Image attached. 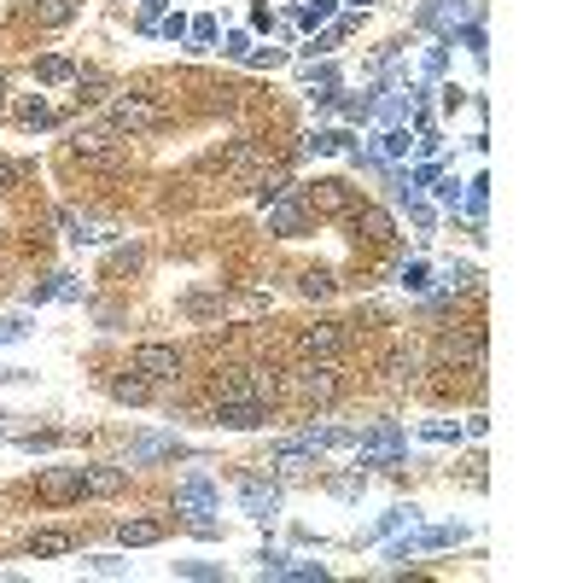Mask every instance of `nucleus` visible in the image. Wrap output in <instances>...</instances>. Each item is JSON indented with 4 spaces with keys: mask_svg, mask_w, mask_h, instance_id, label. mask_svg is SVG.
Here are the masks:
<instances>
[{
    "mask_svg": "<svg viewBox=\"0 0 583 583\" xmlns=\"http://www.w3.org/2000/svg\"><path fill=\"white\" fill-rule=\"evenodd\" d=\"M181 368H187V356H181L176 344H141V351H134V374L152 379V386H176Z\"/></svg>",
    "mask_w": 583,
    "mask_h": 583,
    "instance_id": "2",
    "label": "nucleus"
},
{
    "mask_svg": "<svg viewBox=\"0 0 583 583\" xmlns=\"http://www.w3.org/2000/svg\"><path fill=\"white\" fill-rule=\"evenodd\" d=\"M426 438H432V443H461V426H450V420H432Z\"/></svg>",
    "mask_w": 583,
    "mask_h": 583,
    "instance_id": "35",
    "label": "nucleus"
},
{
    "mask_svg": "<svg viewBox=\"0 0 583 583\" xmlns=\"http://www.w3.org/2000/svg\"><path fill=\"white\" fill-rule=\"evenodd\" d=\"M0 99H6V77H0Z\"/></svg>",
    "mask_w": 583,
    "mask_h": 583,
    "instance_id": "44",
    "label": "nucleus"
},
{
    "mask_svg": "<svg viewBox=\"0 0 583 583\" xmlns=\"http://www.w3.org/2000/svg\"><path fill=\"white\" fill-rule=\"evenodd\" d=\"M18 123H23V129H53V105H47V99H23Z\"/></svg>",
    "mask_w": 583,
    "mask_h": 583,
    "instance_id": "25",
    "label": "nucleus"
},
{
    "mask_svg": "<svg viewBox=\"0 0 583 583\" xmlns=\"http://www.w3.org/2000/svg\"><path fill=\"white\" fill-rule=\"evenodd\" d=\"M59 443H65V432H30L23 450H59Z\"/></svg>",
    "mask_w": 583,
    "mask_h": 583,
    "instance_id": "37",
    "label": "nucleus"
},
{
    "mask_svg": "<svg viewBox=\"0 0 583 583\" xmlns=\"http://www.w3.org/2000/svg\"><path fill=\"white\" fill-rule=\"evenodd\" d=\"M169 455H187V443L176 432H152V438H134L123 450V467H146V461H169Z\"/></svg>",
    "mask_w": 583,
    "mask_h": 583,
    "instance_id": "7",
    "label": "nucleus"
},
{
    "mask_svg": "<svg viewBox=\"0 0 583 583\" xmlns=\"http://www.w3.org/2000/svg\"><path fill=\"white\" fill-rule=\"evenodd\" d=\"M59 228H65V240H70V245H105V240H111L105 222L77 216V210H59Z\"/></svg>",
    "mask_w": 583,
    "mask_h": 583,
    "instance_id": "12",
    "label": "nucleus"
},
{
    "mask_svg": "<svg viewBox=\"0 0 583 583\" xmlns=\"http://www.w3.org/2000/svg\"><path fill=\"white\" fill-rule=\"evenodd\" d=\"M222 53H228V59H245V53H251V41H245V30H233V35H228V47H222Z\"/></svg>",
    "mask_w": 583,
    "mask_h": 583,
    "instance_id": "41",
    "label": "nucleus"
},
{
    "mask_svg": "<svg viewBox=\"0 0 583 583\" xmlns=\"http://www.w3.org/2000/svg\"><path fill=\"white\" fill-rule=\"evenodd\" d=\"M35 82H77V65L65 53H47V59H35Z\"/></svg>",
    "mask_w": 583,
    "mask_h": 583,
    "instance_id": "20",
    "label": "nucleus"
},
{
    "mask_svg": "<svg viewBox=\"0 0 583 583\" xmlns=\"http://www.w3.org/2000/svg\"><path fill=\"white\" fill-rule=\"evenodd\" d=\"M257 560H263V578H280V572L292 566V554H280V549H263Z\"/></svg>",
    "mask_w": 583,
    "mask_h": 583,
    "instance_id": "32",
    "label": "nucleus"
},
{
    "mask_svg": "<svg viewBox=\"0 0 583 583\" xmlns=\"http://www.w3.org/2000/svg\"><path fill=\"white\" fill-rule=\"evenodd\" d=\"M240 502H245V514H251V519H275L280 514V490L275 485H245Z\"/></svg>",
    "mask_w": 583,
    "mask_h": 583,
    "instance_id": "17",
    "label": "nucleus"
},
{
    "mask_svg": "<svg viewBox=\"0 0 583 583\" xmlns=\"http://www.w3.org/2000/svg\"><path fill=\"white\" fill-rule=\"evenodd\" d=\"M77 12H82V0H35V23H47V30H65Z\"/></svg>",
    "mask_w": 583,
    "mask_h": 583,
    "instance_id": "19",
    "label": "nucleus"
},
{
    "mask_svg": "<svg viewBox=\"0 0 583 583\" xmlns=\"http://www.w3.org/2000/svg\"><path fill=\"white\" fill-rule=\"evenodd\" d=\"M280 578H304V583L315 578V583H321V578H327V566H321V560H292V566H287V572H280Z\"/></svg>",
    "mask_w": 583,
    "mask_h": 583,
    "instance_id": "30",
    "label": "nucleus"
},
{
    "mask_svg": "<svg viewBox=\"0 0 583 583\" xmlns=\"http://www.w3.org/2000/svg\"><path fill=\"white\" fill-rule=\"evenodd\" d=\"M23 332H30V321H18V315H12V321H0V344H18Z\"/></svg>",
    "mask_w": 583,
    "mask_h": 583,
    "instance_id": "40",
    "label": "nucleus"
},
{
    "mask_svg": "<svg viewBox=\"0 0 583 583\" xmlns=\"http://www.w3.org/2000/svg\"><path fill=\"white\" fill-rule=\"evenodd\" d=\"M210 507H216V485L210 478H187L176 490V514H210Z\"/></svg>",
    "mask_w": 583,
    "mask_h": 583,
    "instance_id": "16",
    "label": "nucleus"
},
{
    "mask_svg": "<svg viewBox=\"0 0 583 583\" xmlns=\"http://www.w3.org/2000/svg\"><path fill=\"white\" fill-rule=\"evenodd\" d=\"M297 18H304V23H309V30H315V23H321V18H332V0H309V6H304V12H297Z\"/></svg>",
    "mask_w": 583,
    "mask_h": 583,
    "instance_id": "38",
    "label": "nucleus"
},
{
    "mask_svg": "<svg viewBox=\"0 0 583 583\" xmlns=\"http://www.w3.org/2000/svg\"><path fill=\"white\" fill-rule=\"evenodd\" d=\"M129 485V467H82V496H117Z\"/></svg>",
    "mask_w": 583,
    "mask_h": 583,
    "instance_id": "15",
    "label": "nucleus"
},
{
    "mask_svg": "<svg viewBox=\"0 0 583 583\" xmlns=\"http://www.w3.org/2000/svg\"><path fill=\"white\" fill-rule=\"evenodd\" d=\"M158 30H164L169 41H181V35H187V18H181V12H176V18H164V23H158Z\"/></svg>",
    "mask_w": 583,
    "mask_h": 583,
    "instance_id": "42",
    "label": "nucleus"
},
{
    "mask_svg": "<svg viewBox=\"0 0 583 583\" xmlns=\"http://www.w3.org/2000/svg\"><path fill=\"white\" fill-rule=\"evenodd\" d=\"M351 228H362L368 240H391V210H379V205H356V210H351Z\"/></svg>",
    "mask_w": 583,
    "mask_h": 583,
    "instance_id": "18",
    "label": "nucleus"
},
{
    "mask_svg": "<svg viewBox=\"0 0 583 583\" xmlns=\"http://www.w3.org/2000/svg\"><path fill=\"white\" fill-rule=\"evenodd\" d=\"M275 396H280V379L263 374V368H233V374H222L210 386V403H269L275 408Z\"/></svg>",
    "mask_w": 583,
    "mask_h": 583,
    "instance_id": "1",
    "label": "nucleus"
},
{
    "mask_svg": "<svg viewBox=\"0 0 583 583\" xmlns=\"http://www.w3.org/2000/svg\"><path fill=\"white\" fill-rule=\"evenodd\" d=\"M297 287H304V297H327V292H332V275H315V269H309Z\"/></svg>",
    "mask_w": 583,
    "mask_h": 583,
    "instance_id": "33",
    "label": "nucleus"
},
{
    "mask_svg": "<svg viewBox=\"0 0 583 583\" xmlns=\"http://www.w3.org/2000/svg\"><path fill=\"white\" fill-rule=\"evenodd\" d=\"M269 420V403H210V426L228 432H257Z\"/></svg>",
    "mask_w": 583,
    "mask_h": 583,
    "instance_id": "9",
    "label": "nucleus"
},
{
    "mask_svg": "<svg viewBox=\"0 0 583 583\" xmlns=\"http://www.w3.org/2000/svg\"><path fill=\"white\" fill-rule=\"evenodd\" d=\"M12 181H18V164H6V158H0V193H12Z\"/></svg>",
    "mask_w": 583,
    "mask_h": 583,
    "instance_id": "43",
    "label": "nucleus"
},
{
    "mask_svg": "<svg viewBox=\"0 0 583 583\" xmlns=\"http://www.w3.org/2000/svg\"><path fill=\"white\" fill-rule=\"evenodd\" d=\"M304 351L315 356V362H332V356L344 351V327L339 321H315V327H304Z\"/></svg>",
    "mask_w": 583,
    "mask_h": 583,
    "instance_id": "11",
    "label": "nucleus"
},
{
    "mask_svg": "<svg viewBox=\"0 0 583 583\" xmlns=\"http://www.w3.org/2000/svg\"><path fill=\"white\" fill-rule=\"evenodd\" d=\"M88 572H105V578H117V572H129L123 560H111V554H88Z\"/></svg>",
    "mask_w": 583,
    "mask_h": 583,
    "instance_id": "39",
    "label": "nucleus"
},
{
    "mask_svg": "<svg viewBox=\"0 0 583 583\" xmlns=\"http://www.w3.org/2000/svg\"><path fill=\"white\" fill-rule=\"evenodd\" d=\"M111 129L117 134H152L158 123H164V111L152 105V99H141V94H123V99H111Z\"/></svg>",
    "mask_w": 583,
    "mask_h": 583,
    "instance_id": "3",
    "label": "nucleus"
},
{
    "mask_svg": "<svg viewBox=\"0 0 583 583\" xmlns=\"http://www.w3.org/2000/svg\"><path fill=\"white\" fill-rule=\"evenodd\" d=\"M356 6H368V0H356Z\"/></svg>",
    "mask_w": 583,
    "mask_h": 583,
    "instance_id": "45",
    "label": "nucleus"
},
{
    "mask_svg": "<svg viewBox=\"0 0 583 583\" xmlns=\"http://www.w3.org/2000/svg\"><path fill=\"white\" fill-rule=\"evenodd\" d=\"M269 210V233H275V240H297V233H304V205H297V198L287 193V198H275V205H263Z\"/></svg>",
    "mask_w": 583,
    "mask_h": 583,
    "instance_id": "10",
    "label": "nucleus"
},
{
    "mask_svg": "<svg viewBox=\"0 0 583 583\" xmlns=\"http://www.w3.org/2000/svg\"><path fill=\"white\" fill-rule=\"evenodd\" d=\"M315 210H351V187L344 181H315Z\"/></svg>",
    "mask_w": 583,
    "mask_h": 583,
    "instance_id": "24",
    "label": "nucleus"
},
{
    "mask_svg": "<svg viewBox=\"0 0 583 583\" xmlns=\"http://www.w3.org/2000/svg\"><path fill=\"white\" fill-rule=\"evenodd\" d=\"M35 490L47 496V502H77L82 496V467H41V473H35Z\"/></svg>",
    "mask_w": 583,
    "mask_h": 583,
    "instance_id": "8",
    "label": "nucleus"
},
{
    "mask_svg": "<svg viewBox=\"0 0 583 583\" xmlns=\"http://www.w3.org/2000/svg\"><path fill=\"white\" fill-rule=\"evenodd\" d=\"M292 386L309 403H332L339 396V374H332V362H304V368H292Z\"/></svg>",
    "mask_w": 583,
    "mask_h": 583,
    "instance_id": "6",
    "label": "nucleus"
},
{
    "mask_svg": "<svg viewBox=\"0 0 583 583\" xmlns=\"http://www.w3.org/2000/svg\"><path fill=\"white\" fill-rule=\"evenodd\" d=\"M403 450H408V438H403V426H374L362 438V455H356V467H396L403 461Z\"/></svg>",
    "mask_w": 583,
    "mask_h": 583,
    "instance_id": "4",
    "label": "nucleus"
},
{
    "mask_svg": "<svg viewBox=\"0 0 583 583\" xmlns=\"http://www.w3.org/2000/svg\"><path fill=\"white\" fill-rule=\"evenodd\" d=\"M141 263H146V251H141V245H123V251H111V275H134Z\"/></svg>",
    "mask_w": 583,
    "mask_h": 583,
    "instance_id": "27",
    "label": "nucleus"
},
{
    "mask_svg": "<svg viewBox=\"0 0 583 583\" xmlns=\"http://www.w3.org/2000/svg\"><path fill=\"white\" fill-rule=\"evenodd\" d=\"M105 94H111V88H105V77H94V70L82 77V70H77V105H99Z\"/></svg>",
    "mask_w": 583,
    "mask_h": 583,
    "instance_id": "26",
    "label": "nucleus"
},
{
    "mask_svg": "<svg viewBox=\"0 0 583 583\" xmlns=\"http://www.w3.org/2000/svg\"><path fill=\"white\" fill-rule=\"evenodd\" d=\"M187 35H193L198 47H210V41H216V18H193V23H187Z\"/></svg>",
    "mask_w": 583,
    "mask_h": 583,
    "instance_id": "36",
    "label": "nucleus"
},
{
    "mask_svg": "<svg viewBox=\"0 0 583 583\" xmlns=\"http://www.w3.org/2000/svg\"><path fill=\"white\" fill-rule=\"evenodd\" d=\"M111 396H117V403H146V396H152V379H141V374H117V379H111Z\"/></svg>",
    "mask_w": 583,
    "mask_h": 583,
    "instance_id": "22",
    "label": "nucleus"
},
{
    "mask_svg": "<svg viewBox=\"0 0 583 583\" xmlns=\"http://www.w3.org/2000/svg\"><path fill=\"white\" fill-rule=\"evenodd\" d=\"M304 152H351V134L344 129H315V134H304Z\"/></svg>",
    "mask_w": 583,
    "mask_h": 583,
    "instance_id": "23",
    "label": "nucleus"
},
{
    "mask_svg": "<svg viewBox=\"0 0 583 583\" xmlns=\"http://www.w3.org/2000/svg\"><path fill=\"white\" fill-rule=\"evenodd\" d=\"M356 30V18H344V23H332V30L327 35H315V47H309V53H332V47H339L344 41V35H351Z\"/></svg>",
    "mask_w": 583,
    "mask_h": 583,
    "instance_id": "29",
    "label": "nucleus"
},
{
    "mask_svg": "<svg viewBox=\"0 0 583 583\" xmlns=\"http://www.w3.org/2000/svg\"><path fill=\"white\" fill-rule=\"evenodd\" d=\"M403 287H408V292H426V287H432V269H426V263H408V269H403Z\"/></svg>",
    "mask_w": 583,
    "mask_h": 583,
    "instance_id": "31",
    "label": "nucleus"
},
{
    "mask_svg": "<svg viewBox=\"0 0 583 583\" xmlns=\"http://www.w3.org/2000/svg\"><path fill=\"white\" fill-rule=\"evenodd\" d=\"M164 537H169V519H129V525L117 531L123 549H152V542H164Z\"/></svg>",
    "mask_w": 583,
    "mask_h": 583,
    "instance_id": "14",
    "label": "nucleus"
},
{
    "mask_svg": "<svg viewBox=\"0 0 583 583\" xmlns=\"http://www.w3.org/2000/svg\"><path fill=\"white\" fill-rule=\"evenodd\" d=\"M467 18H478L473 0H432V6H420V30H438V35L467 30Z\"/></svg>",
    "mask_w": 583,
    "mask_h": 583,
    "instance_id": "5",
    "label": "nucleus"
},
{
    "mask_svg": "<svg viewBox=\"0 0 583 583\" xmlns=\"http://www.w3.org/2000/svg\"><path fill=\"white\" fill-rule=\"evenodd\" d=\"M379 158H408V129H386L379 134Z\"/></svg>",
    "mask_w": 583,
    "mask_h": 583,
    "instance_id": "28",
    "label": "nucleus"
},
{
    "mask_svg": "<svg viewBox=\"0 0 583 583\" xmlns=\"http://www.w3.org/2000/svg\"><path fill=\"white\" fill-rule=\"evenodd\" d=\"M176 572L181 578H222V566H210V560H176Z\"/></svg>",
    "mask_w": 583,
    "mask_h": 583,
    "instance_id": "34",
    "label": "nucleus"
},
{
    "mask_svg": "<svg viewBox=\"0 0 583 583\" xmlns=\"http://www.w3.org/2000/svg\"><path fill=\"white\" fill-rule=\"evenodd\" d=\"M82 537L77 531H30V554L35 560H59V554H77Z\"/></svg>",
    "mask_w": 583,
    "mask_h": 583,
    "instance_id": "13",
    "label": "nucleus"
},
{
    "mask_svg": "<svg viewBox=\"0 0 583 583\" xmlns=\"http://www.w3.org/2000/svg\"><path fill=\"white\" fill-rule=\"evenodd\" d=\"M257 205H275V198H287L292 193V176H287V169H269V176H257Z\"/></svg>",
    "mask_w": 583,
    "mask_h": 583,
    "instance_id": "21",
    "label": "nucleus"
}]
</instances>
